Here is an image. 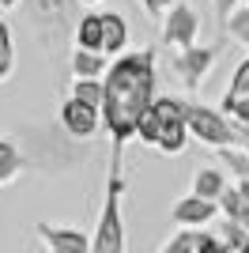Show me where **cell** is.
Returning a JSON list of instances; mask_svg holds the SVG:
<instances>
[{"label":"cell","mask_w":249,"mask_h":253,"mask_svg":"<svg viewBox=\"0 0 249 253\" xmlns=\"http://www.w3.org/2000/svg\"><path fill=\"white\" fill-rule=\"evenodd\" d=\"M72 98L94 106V110H102V106H106V84H102V80H76V84H72Z\"/></svg>","instance_id":"obj_18"},{"label":"cell","mask_w":249,"mask_h":253,"mask_svg":"<svg viewBox=\"0 0 249 253\" xmlns=\"http://www.w3.org/2000/svg\"><path fill=\"white\" fill-rule=\"evenodd\" d=\"M80 4H102V0H80Z\"/></svg>","instance_id":"obj_30"},{"label":"cell","mask_w":249,"mask_h":253,"mask_svg":"<svg viewBox=\"0 0 249 253\" xmlns=\"http://www.w3.org/2000/svg\"><path fill=\"white\" fill-rule=\"evenodd\" d=\"M110 72V57L98 49H72V76L76 80H106Z\"/></svg>","instance_id":"obj_13"},{"label":"cell","mask_w":249,"mask_h":253,"mask_svg":"<svg viewBox=\"0 0 249 253\" xmlns=\"http://www.w3.org/2000/svg\"><path fill=\"white\" fill-rule=\"evenodd\" d=\"M76 4H80V0H27V15H31L34 34H38L42 42L64 38L72 27H80Z\"/></svg>","instance_id":"obj_5"},{"label":"cell","mask_w":249,"mask_h":253,"mask_svg":"<svg viewBox=\"0 0 249 253\" xmlns=\"http://www.w3.org/2000/svg\"><path fill=\"white\" fill-rule=\"evenodd\" d=\"M136 4H140V8H144L151 19H166V11L174 8L177 0H136Z\"/></svg>","instance_id":"obj_24"},{"label":"cell","mask_w":249,"mask_h":253,"mask_svg":"<svg viewBox=\"0 0 249 253\" xmlns=\"http://www.w3.org/2000/svg\"><path fill=\"white\" fill-rule=\"evenodd\" d=\"M102 38H106V15H102V11H87V15H80L76 45H80V49H98V53H102Z\"/></svg>","instance_id":"obj_14"},{"label":"cell","mask_w":249,"mask_h":253,"mask_svg":"<svg viewBox=\"0 0 249 253\" xmlns=\"http://www.w3.org/2000/svg\"><path fill=\"white\" fill-rule=\"evenodd\" d=\"M185 125L193 132V140L208 144V148H249V128L230 121L223 110H211L204 102H185Z\"/></svg>","instance_id":"obj_4"},{"label":"cell","mask_w":249,"mask_h":253,"mask_svg":"<svg viewBox=\"0 0 249 253\" xmlns=\"http://www.w3.org/2000/svg\"><path fill=\"white\" fill-rule=\"evenodd\" d=\"M242 4H249V0H242Z\"/></svg>","instance_id":"obj_31"},{"label":"cell","mask_w":249,"mask_h":253,"mask_svg":"<svg viewBox=\"0 0 249 253\" xmlns=\"http://www.w3.org/2000/svg\"><path fill=\"white\" fill-rule=\"evenodd\" d=\"M189 140H193V132H189L185 117H159L155 151H163V155H181V151L189 148Z\"/></svg>","instance_id":"obj_11"},{"label":"cell","mask_w":249,"mask_h":253,"mask_svg":"<svg viewBox=\"0 0 249 253\" xmlns=\"http://www.w3.org/2000/svg\"><path fill=\"white\" fill-rule=\"evenodd\" d=\"M61 128L68 132V136H76V140H87L98 132V128H106L102 125V110H94V106H87V102H80V98H64V106H61Z\"/></svg>","instance_id":"obj_8"},{"label":"cell","mask_w":249,"mask_h":253,"mask_svg":"<svg viewBox=\"0 0 249 253\" xmlns=\"http://www.w3.org/2000/svg\"><path fill=\"white\" fill-rule=\"evenodd\" d=\"M11 68H15V42H11L8 23L0 19V80H8Z\"/></svg>","instance_id":"obj_21"},{"label":"cell","mask_w":249,"mask_h":253,"mask_svg":"<svg viewBox=\"0 0 249 253\" xmlns=\"http://www.w3.org/2000/svg\"><path fill=\"white\" fill-rule=\"evenodd\" d=\"M238 4H242V0H211V8H215V19H219V23H227L230 15L238 11Z\"/></svg>","instance_id":"obj_25"},{"label":"cell","mask_w":249,"mask_h":253,"mask_svg":"<svg viewBox=\"0 0 249 253\" xmlns=\"http://www.w3.org/2000/svg\"><path fill=\"white\" fill-rule=\"evenodd\" d=\"M200 242H204V231H177L159 253H200Z\"/></svg>","instance_id":"obj_20"},{"label":"cell","mask_w":249,"mask_h":253,"mask_svg":"<svg viewBox=\"0 0 249 253\" xmlns=\"http://www.w3.org/2000/svg\"><path fill=\"white\" fill-rule=\"evenodd\" d=\"M223 31H230V38H238L242 45H249V4H242V8L223 23Z\"/></svg>","instance_id":"obj_22"},{"label":"cell","mask_w":249,"mask_h":253,"mask_svg":"<svg viewBox=\"0 0 249 253\" xmlns=\"http://www.w3.org/2000/svg\"><path fill=\"white\" fill-rule=\"evenodd\" d=\"M121 151L124 144H114L110 151V174H106V197L102 211L91 234L94 253H124V219H121V201H124V170H121Z\"/></svg>","instance_id":"obj_3"},{"label":"cell","mask_w":249,"mask_h":253,"mask_svg":"<svg viewBox=\"0 0 249 253\" xmlns=\"http://www.w3.org/2000/svg\"><path fill=\"white\" fill-rule=\"evenodd\" d=\"M234 253H249V242H246V246H242V250H234Z\"/></svg>","instance_id":"obj_29"},{"label":"cell","mask_w":249,"mask_h":253,"mask_svg":"<svg viewBox=\"0 0 249 253\" xmlns=\"http://www.w3.org/2000/svg\"><path fill=\"white\" fill-rule=\"evenodd\" d=\"M34 234H38V242L49 253H94L91 250V234L76 231V227H57V223L38 219L34 223Z\"/></svg>","instance_id":"obj_9"},{"label":"cell","mask_w":249,"mask_h":253,"mask_svg":"<svg viewBox=\"0 0 249 253\" xmlns=\"http://www.w3.org/2000/svg\"><path fill=\"white\" fill-rule=\"evenodd\" d=\"M106 15V38H102V53L106 57H117L128 42V23H124L121 11H102Z\"/></svg>","instance_id":"obj_16"},{"label":"cell","mask_w":249,"mask_h":253,"mask_svg":"<svg viewBox=\"0 0 249 253\" xmlns=\"http://www.w3.org/2000/svg\"><path fill=\"white\" fill-rule=\"evenodd\" d=\"M215 61H219V45H193V49H177L174 72H177V80H181L189 91H197V87L208 80V72L215 68Z\"/></svg>","instance_id":"obj_6"},{"label":"cell","mask_w":249,"mask_h":253,"mask_svg":"<svg viewBox=\"0 0 249 253\" xmlns=\"http://www.w3.org/2000/svg\"><path fill=\"white\" fill-rule=\"evenodd\" d=\"M197 31H200V15L193 11V4L177 0L163 19V42L174 49H193L197 45Z\"/></svg>","instance_id":"obj_7"},{"label":"cell","mask_w":249,"mask_h":253,"mask_svg":"<svg viewBox=\"0 0 249 253\" xmlns=\"http://www.w3.org/2000/svg\"><path fill=\"white\" fill-rule=\"evenodd\" d=\"M238 189H242V197L249 201V178H246V181H238Z\"/></svg>","instance_id":"obj_28"},{"label":"cell","mask_w":249,"mask_h":253,"mask_svg":"<svg viewBox=\"0 0 249 253\" xmlns=\"http://www.w3.org/2000/svg\"><path fill=\"white\" fill-rule=\"evenodd\" d=\"M215 215H219V204L215 201H204V197H197V193L181 197V201L170 208V219H174L181 231H200V227H208Z\"/></svg>","instance_id":"obj_10"},{"label":"cell","mask_w":249,"mask_h":253,"mask_svg":"<svg viewBox=\"0 0 249 253\" xmlns=\"http://www.w3.org/2000/svg\"><path fill=\"white\" fill-rule=\"evenodd\" d=\"M227 98H249V57L234 68L230 76V87H227Z\"/></svg>","instance_id":"obj_23"},{"label":"cell","mask_w":249,"mask_h":253,"mask_svg":"<svg viewBox=\"0 0 249 253\" xmlns=\"http://www.w3.org/2000/svg\"><path fill=\"white\" fill-rule=\"evenodd\" d=\"M19 144L27 151V163L38 174H64V170H76L83 159L91 155L87 144L68 132H57L49 125H23L19 128Z\"/></svg>","instance_id":"obj_2"},{"label":"cell","mask_w":249,"mask_h":253,"mask_svg":"<svg viewBox=\"0 0 249 253\" xmlns=\"http://www.w3.org/2000/svg\"><path fill=\"white\" fill-rule=\"evenodd\" d=\"M219 211H223V219H234V223H242L249 231V201L242 197L238 185H230V189L219 197Z\"/></svg>","instance_id":"obj_17"},{"label":"cell","mask_w":249,"mask_h":253,"mask_svg":"<svg viewBox=\"0 0 249 253\" xmlns=\"http://www.w3.org/2000/svg\"><path fill=\"white\" fill-rule=\"evenodd\" d=\"M106 106H102V125L114 136V144L136 136L144 114L155 106V49L121 53L110 61L106 72Z\"/></svg>","instance_id":"obj_1"},{"label":"cell","mask_w":249,"mask_h":253,"mask_svg":"<svg viewBox=\"0 0 249 253\" xmlns=\"http://www.w3.org/2000/svg\"><path fill=\"white\" fill-rule=\"evenodd\" d=\"M200 253H230V246L215 234H204V242H200Z\"/></svg>","instance_id":"obj_26"},{"label":"cell","mask_w":249,"mask_h":253,"mask_svg":"<svg viewBox=\"0 0 249 253\" xmlns=\"http://www.w3.org/2000/svg\"><path fill=\"white\" fill-rule=\"evenodd\" d=\"M23 0H0V11H11V8H19Z\"/></svg>","instance_id":"obj_27"},{"label":"cell","mask_w":249,"mask_h":253,"mask_svg":"<svg viewBox=\"0 0 249 253\" xmlns=\"http://www.w3.org/2000/svg\"><path fill=\"white\" fill-rule=\"evenodd\" d=\"M23 170H31V163H27V151H23L19 136H0V189L11 185Z\"/></svg>","instance_id":"obj_12"},{"label":"cell","mask_w":249,"mask_h":253,"mask_svg":"<svg viewBox=\"0 0 249 253\" xmlns=\"http://www.w3.org/2000/svg\"><path fill=\"white\" fill-rule=\"evenodd\" d=\"M230 189V181H227V174L223 170H215V167H200L197 174H193V193L197 197H204V201H215L219 204V197Z\"/></svg>","instance_id":"obj_15"},{"label":"cell","mask_w":249,"mask_h":253,"mask_svg":"<svg viewBox=\"0 0 249 253\" xmlns=\"http://www.w3.org/2000/svg\"><path fill=\"white\" fill-rule=\"evenodd\" d=\"M215 155H219V163H223V167H227L238 181L249 178V148L246 151H242V148H219Z\"/></svg>","instance_id":"obj_19"}]
</instances>
